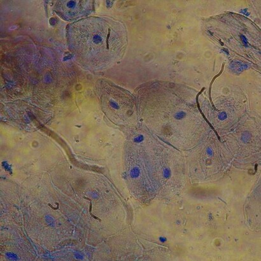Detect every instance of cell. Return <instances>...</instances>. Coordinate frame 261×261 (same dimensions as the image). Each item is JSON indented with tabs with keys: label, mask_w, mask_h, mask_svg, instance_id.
Wrapping results in <instances>:
<instances>
[{
	"label": "cell",
	"mask_w": 261,
	"mask_h": 261,
	"mask_svg": "<svg viewBox=\"0 0 261 261\" xmlns=\"http://www.w3.org/2000/svg\"><path fill=\"white\" fill-rule=\"evenodd\" d=\"M69 48L81 63L93 67L111 65L126 48V31L109 18L91 17L68 25Z\"/></svg>",
	"instance_id": "1"
},
{
	"label": "cell",
	"mask_w": 261,
	"mask_h": 261,
	"mask_svg": "<svg viewBox=\"0 0 261 261\" xmlns=\"http://www.w3.org/2000/svg\"><path fill=\"white\" fill-rule=\"evenodd\" d=\"M101 103L109 116H130L134 111V99L126 91L105 83L101 89Z\"/></svg>",
	"instance_id": "2"
},
{
	"label": "cell",
	"mask_w": 261,
	"mask_h": 261,
	"mask_svg": "<svg viewBox=\"0 0 261 261\" xmlns=\"http://www.w3.org/2000/svg\"><path fill=\"white\" fill-rule=\"evenodd\" d=\"M93 10L91 1H60L56 5V13L63 19L73 20L88 15Z\"/></svg>",
	"instance_id": "3"
}]
</instances>
